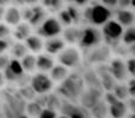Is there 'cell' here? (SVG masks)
Listing matches in <instances>:
<instances>
[{"label":"cell","mask_w":135,"mask_h":118,"mask_svg":"<svg viewBox=\"0 0 135 118\" xmlns=\"http://www.w3.org/2000/svg\"><path fill=\"white\" fill-rule=\"evenodd\" d=\"M11 2V0H0V6H6L7 4H9Z\"/></svg>","instance_id":"47"},{"label":"cell","mask_w":135,"mask_h":118,"mask_svg":"<svg viewBox=\"0 0 135 118\" xmlns=\"http://www.w3.org/2000/svg\"><path fill=\"white\" fill-rule=\"evenodd\" d=\"M20 63L26 73L33 74L35 72H37V54L27 53L20 59Z\"/></svg>","instance_id":"24"},{"label":"cell","mask_w":135,"mask_h":118,"mask_svg":"<svg viewBox=\"0 0 135 118\" xmlns=\"http://www.w3.org/2000/svg\"><path fill=\"white\" fill-rule=\"evenodd\" d=\"M30 85L35 90L37 96L40 95H47L52 92V89L55 86V83L50 78L49 73H43V72H35L31 74Z\"/></svg>","instance_id":"7"},{"label":"cell","mask_w":135,"mask_h":118,"mask_svg":"<svg viewBox=\"0 0 135 118\" xmlns=\"http://www.w3.org/2000/svg\"><path fill=\"white\" fill-rule=\"evenodd\" d=\"M131 6H132V7H134V8H135V0H132V4H131Z\"/></svg>","instance_id":"49"},{"label":"cell","mask_w":135,"mask_h":118,"mask_svg":"<svg viewBox=\"0 0 135 118\" xmlns=\"http://www.w3.org/2000/svg\"><path fill=\"white\" fill-rule=\"evenodd\" d=\"M31 34H32V26L26 21H21L19 25L14 27L12 32V35L16 42H25Z\"/></svg>","instance_id":"18"},{"label":"cell","mask_w":135,"mask_h":118,"mask_svg":"<svg viewBox=\"0 0 135 118\" xmlns=\"http://www.w3.org/2000/svg\"><path fill=\"white\" fill-rule=\"evenodd\" d=\"M129 114L127 102L117 100L109 105V118H126Z\"/></svg>","instance_id":"19"},{"label":"cell","mask_w":135,"mask_h":118,"mask_svg":"<svg viewBox=\"0 0 135 118\" xmlns=\"http://www.w3.org/2000/svg\"><path fill=\"white\" fill-rule=\"evenodd\" d=\"M101 4H103L109 8H114L117 6V0H101Z\"/></svg>","instance_id":"40"},{"label":"cell","mask_w":135,"mask_h":118,"mask_svg":"<svg viewBox=\"0 0 135 118\" xmlns=\"http://www.w3.org/2000/svg\"><path fill=\"white\" fill-rule=\"evenodd\" d=\"M103 44V35L100 28L96 26H86L83 27V32H82L81 40L78 43V49L82 51H89V50L94 49V47L100 46Z\"/></svg>","instance_id":"4"},{"label":"cell","mask_w":135,"mask_h":118,"mask_svg":"<svg viewBox=\"0 0 135 118\" xmlns=\"http://www.w3.org/2000/svg\"><path fill=\"white\" fill-rule=\"evenodd\" d=\"M108 70L114 77V79L117 83H123L128 80V70H127L126 60H123L121 57H116L109 60L108 63Z\"/></svg>","instance_id":"10"},{"label":"cell","mask_w":135,"mask_h":118,"mask_svg":"<svg viewBox=\"0 0 135 118\" xmlns=\"http://www.w3.org/2000/svg\"><path fill=\"white\" fill-rule=\"evenodd\" d=\"M127 86H128L129 98H135V78H131L127 80Z\"/></svg>","instance_id":"38"},{"label":"cell","mask_w":135,"mask_h":118,"mask_svg":"<svg viewBox=\"0 0 135 118\" xmlns=\"http://www.w3.org/2000/svg\"><path fill=\"white\" fill-rule=\"evenodd\" d=\"M127 70H128V74L132 76V78H135V58H131L126 60Z\"/></svg>","instance_id":"35"},{"label":"cell","mask_w":135,"mask_h":118,"mask_svg":"<svg viewBox=\"0 0 135 118\" xmlns=\"http://www.w3.org/2000/svg\"><path fill=\"white\" fill-rule=\"evenodd\" d=\"M122 44L126 46H131L135 44V26L124 28L123 35H122Z\"/></svg>","instance_id":"28"},{"label":"cell","mask_w":135,"mask_h":118,"mask_svg":"<svg viewBox=\"0 0 135 118\" xmlns=\"http://www.w3.org/2000/svg\"><path fill=\"white\" fill-rule=\"evenodd\" d=\"M116 21L123 28L131 27L135 24V13L128 8H120L116 11Z\"/></svg>","instance_id":"17"},{"label":"cell","mask_w":135,"mask_h":118,"mask_svg":"<svg viewBox=\"0 0 135 118\" xmlns=\"http://www.w3.org/2000/svg\"><path fill=\"white\" fill-rule=\"evenodd\" d=\"M9 53H11L12 58L21 59L27 53H30V52H28L27 47H26V45L24 42H14V43H12V45H11Z\"/></svg>","instance_id":"25"},{"label":"cell","mask_w":135,"mask_h":118,"mask_svg":"<svg viewBox=\"0 0 135 118\" xmlns=\"http://www.w3.org/2000/svg\"><path fill=\"white\" fill-rule=\"evenodd\" d=\"M57 61H58V64L64 65L69 70L77 69L83 63V54L81 53V50L78 47L70 45V46H66L57 56Z\"/></svg>","instance_id":"6"},{"label":"cell","mask_w":135,"mask_h":118,"mask_svg":"<svg viewBox=\"0 0 135 118\" xmlns=\"http://www.w3.org/2000/svg\"><path fill=\"white\" fill-rule=\"evenodd\" d=\"M9 60H11V58H9L8 54H6V53L0 54V71H4L8 66Z\"/></svg>","instance_id":"37"},{"label":"cell","mask_w":135,"mask_h":118,"mask_svg":"<svg viewBox=\"0 0 135 118\" xmlns=\"http://www.w3.org/2000/svg\"><path fill=\"white\" fill-rule=\"evenodd\" d=\"M104 96V91L102 89H96V88H85L83 93L79 97L78 103L84 106L85 109L90 110L94 105H96L100 100L103 99Z\"/></svg>","instance_id":"11"},{"label":"cell","mask_w":135,"mask_h":118,"mask_svg":"<svg viewBox=\"0 0 135 118\" xmlns=\"http://www.w3.org/2000/svg\"><path fill=\"white\" fill-rule=\"evenodd\" d=\"M20 13H21V19H23V21L28 23V21L31 20V18H32V6L25 5L24 7H21Z\"/></svg>","instance_id":"33"},{"label":"cell","mask_w":135,"mask_h":118,"mask_svg":"<svg viewBox=\"0 0 135 118\" xmlns=\"http://www.w3.org/2000/svg\"><path fill=\"white\" fill-rule=\"evenodd\" d=\"M5 9H6V7H4V6H0V21H1L2 19H4Z\"/></svg>","instance_id":"46"},{"label":"cell","mask_w":135,"mask_h":118,"mask_svg":"<svg viewBox=\"0 0 135 118\" xmlns=\"http://www.w3.org/2000/svg\"><path fill=\"white\" fill-rule=\"evenodd\" d=\"M113 92L115 93L117 98L120 100L127 102L129 99V92H128V86H127V81L126 83H116L115 88L113 89Z\"/></svg>","instance_id":"27"},{"label":"cell","mask_w":135,"mask_h":118,"mask_svg":"<svg viewBox=\"0 0 135 118\" xmlns=\"http://www.w3.org/2000/svg\"><path fill=\"white\" fill-rule=\"evenodd\" d=\"M46 11H45V7L42 5H33L32 6V18L28 21L31 26H35L38 27L39 25H42L43 21L46 19Z\"/></svg>","instance_id":"21"},{"label":"cell","mask_w":135,"mask_h":118,"mask_svg":"<svg viewBox=\"0 0 135 118\" xmlns=\"http://www.w3.org/2000/svg\"><path fill=\"white\" fill-rule=\"evenodd\" d=\"M59 114L69 118H93L90 115V111L84 106H82L79 103H74L65 99H63V102H62Z\"/></svg>","instance_id":"9"},{"label":"cell","mask_w":135,"mask_h":118,"mask_svg":"<svg viewBox=\"0 0 135 118\" xmlns=\"http://www.w3.org/2000/svg\"><path fill=\"white\" fill-rule=\"evenodd\" d=\"M11 45L12 43L9 39H0V54H4L7 51H9Z\"/></svg>","instance_id":"36"},{"label":"cell","mask_w":135,"mask_h":118,"mask_svg":"<svg viewBox=\"0 0 135 118\" xmlns=\"http://www.w3.org/2000/svg\"><path fill=\"white\" fill-rule=\"evenodd\" d=\"M127 52H128V56H131V58H135V44L127 46Z\"/></svg>","instance_id":"42"},{"label":"cell","mask_w":135,"mask_h":118,"mask_svg":"<svg viewBox=\"0 0 135 118\" xmlns=\"http://www.w3.org/2000/svg\"><path fill=\"white\" fill-rule=\"evenodd\" d=\"M24 43L30 53L39 54L44 51V39L38 34H31Z\"/></svg>","instance_id":"16"},{"label":"cell","mask_w":135,"mask_h":118,"mask_svg":"<svg viewBox=\"0 0 135 118\" xmlns=\"http://www.w3.org/2000/svg\"><path fill=\"white\" fill-rule=\"evenodd\" d=\"M112 9L109 7L104 6L103 4H95L93 6H89L84 9L83 19L91 26H103L105 23L112 19Z\"/></svg>","instance_id":"2"},{"label":"cell","mask_w":135,"mask_h":118,"mask_svg":"<svg viewBox=\"0 0 135 118\" xmlns=\"http://www.w3.org/2000/svg\"><path fill=\"white\" fill-rule=\"evenodd\" d=\"M110 57H112V49L103 43L100 46L94 47V49L84 52L83 60L89 66L90 65L98 66V65L102 64H108L110 60Z\"/></svg>","instance_id":"5"},{"label":"cell","mask_w":135,"mask_h":118,"mask_svg":"<svg viewBox=\"0 0 135 118\" xmlns=\"http://www.w3.org/2000/svg\"><path fill=\"white\" fill-rule=\"evenodd\" d=\"M89 2V0H74V4L78 5V6H84Z\"/></svg>","instance_id":"43"},{"label":"cell","mask_w":135,"mask_h":118,"mask_svg":"<svg viewBox=\"0 0 135 118\" xmlns=\"http://www.w3.org/2000/svg\"><path fill=\"white\" fill-rule=\"evenodd\" d=\"M66 9H68V12H69V14L71 16L72 21H74L75 25H76V24H78V21L81 20V18H83V16L79 13V11L77 9V7L72 6V5H69V6L66 7Z\"/></svg>","instance_id":"31"},{"label":"cell","mask_w":135,"mask_h":118,"mask_svg":"<svg viewBox=\"0 0 135 118\" xmlns=\"http://www.w3.org/2000/svg\"><path fill=\"white\" fill-rule=\"evenodd\" d=\"M70 70L65 67L64 65L62 64H56L54 66V69L51 70V71L49 72V76L50 78L52 79V81H54L55 84H61L62 81H64L68 77L70 76Z\"/></svg>","instance_id":"20"},{"label":"cell","mask_w":135,"mask_h":118,"mask_svg":"<svg viewBox=\"0 0 135 118\" xmlns=\"http://www.w3.org/2000/svg\"><path fill=\"white\" fill-rule=\"evenodd\" d=\"M55 65H56V61H55L54 56L46 53V52L37 54V72L49 73L54 69Z\"/></svg>","instance_id":"14"},{"label":"cell","mask_w":135,"mask_h":118,"mask_svg":"<svg viewBox=\"0 0 135 118\" xmlns=\"http://www.w3.org/2000/svg\"><path fill=\"white\" fill-rule=\"evenodd\" d=\"M12 34V30L6 23L0 21V39H9Z\"/></svg>","instance_id":"32"},{"label":"cell","mask_w":135,"mask_h":118,"mask_svg":"<svg viewBox=\"0 0 135 118\" xmlns=\"http://www.w3.org/2000/svg\"><path fill=\"white\" fill-rule=\"evenodd\" d=\"M64 0H42V6L49 8L51 11H61L63 9Z\"/></svg>","instance_id":"29"},{"label":"cell","mask_w":135,"mask_h":118,"mask_svg":"<svg viewBox=\"0 0 135 118\" xmlns=\"http://www.w3.org/2000/svg\"><path fill=\"white\" fill-rule=\"evenodd\" d=\"M66 47L65 40L62 37H55L44 39V51L51 56H58L62 51Z\"/></svg>","instance_id":"12"},{"label":"cell","mask_w":135,"mask_h":118,"mask_svg":"<svg viewBox=\"0 0 135 118\" xmlns=\"http://www.w3.org/2000/svg\"><path fill=\"white\" fill-rule=\"evenodd\" d=\"M38 1H39V0H24L25 5H28V6H33V5H36Z\"/></svg>","instance_id":"44"},{"label":"cell","mask_w":135,"mask_h":118,"mask_svg":"<svg viewBox=\"0 0 135 118\" xmlns=\"http://www.w3.org/2000/svg\"><path fill=\"white\" fill-rule=\"evenodd\" d=\"M65 2H69V4H71V2H74V0H64Z\"/></svg>","instance_id":"50"},{"label":"cell","mask_w":135,"mask_h":118,"mask_svg":"<svg viewBox=\"0 0 135 118\" xmlns=\"http://www.w3.org/2000/svg\"><path fill=\"white\" fill-rule=\"evenodd\" d=\"M37 28V34L40 35L44 39H49V38L59 37L63 32V26L59 23V20L54 17H47L42 25H39Z\"/></svg>","instance_id":"8"},{"label":"cell","mask_w":135,"mask_h":118,"mask_svg":"<svg viewBox=\"0 0 135 118\" xmlns=\"http://www.w3.org/2000/svg\"><path fill=\"white\" fill-rule=\"evenodd\" d=\"M132 4V0H117V6L120 8H128Z\"/></svg>","instance_id":"41"},{"label":"cell","mask_w":135,"mask_h":118,"mask_svg":"<svg viewBox=\"0 0 135 118\" xmlns=\"http://www.w3.org/2000/svg\"><path fill=\"white\" fill-rule=\"evenodd\" d=\"M89 111L93 118H109V105L105 103L104 99L100 100Z\"/></svg>","instance_id":"23"},{"label":"cell","mask_w":135,"mask_h":118,"mask_svg":"<svg viewBox=\"0 0 135 118\" xmlns=\"http://www.w3.org/2000/svg\"><path fill=\"white\" fill-rule=\"evenodd\" d=\"M84 89H85V83H84L83 76L78 72H72L65 80L58 84L56 93L65 100L78 103Z\"/></svg>","instance_id":"1"},{"label":"cell","mask_w":135,"mask_h":118,"mask_svg":"<svg viewBox=\"0 0 135 118\" xmlns=\"http://www.w3.org/2000/svg\"><path fill=\"white\" fill-rule=\"evenodd\" d=\"M129 118H135V115H129Z\"/></svg>","instance_id":"51"},{"label":"cell","mask_w":135,"mask_h":118,"mask_svg":"<svg viewBox=\"0 0 135 118\" xmlns=\"http://www.w3.org/2000/svg\"><path fill=\"white\" fill-rule=\"evenodd\" d=\"M127 105H128V110L131 115H135V98H129L127 100Z\"/></svg>","instance_id":"39"},{"label":"cell","mask_w":135,"mask_h":118,"mask_svg":"<svg viewBox=\"0 0 135 118\" xmlns=\"http://www.w3.org/2000/svg\"><path fill=\"white\" fill-rule=\"evenodd\" d=\"M58 111H55L51 109H43V111L40 112V115L38 116V118H58Z\"/></svg>","instance_id":"34"},{"label":"cell","mask_w":135,"mask_h":118,"mask_svg":"<svg viewBox=\"0 0 135 118\" xmlns=\"http://www.w3.org/2000/svg\"><path fill=\"white\" fill-rule=\"evenodd\" d=\"M123 31L124 28L116 20L110 19L101 28V32H102V35H103V43L105 45H108L112 50L115 49L116 46L122 44Z\"/></svg>","instance_id":"3"},{"label":"cell","mask_w":135,"mask_h":118,"mask_svg":"<svg viewBox=\"0 0 135 118\" xmlns=\"http://www.w3.org/2000/svg\"><path fill=\"white\" fill-rule=\"evenodd\" d=\"M82 32H83V28L78 27L76 25H71L68 26V27L63 28V32H62V38L65 40L66 44L69 45H78L79 40L82 37Z\"/></svg>","instance_id":"13"},{"label":"cell","mask_w":135,"mask_h":118,"mask_svg":"<svg viewBox=\"0 0 135 118\" xmlns=\"http://www.w3.org/2000/svg\"><path fill=\"white\" fill-rule=\"evenodd\" d=\"M5 81H6V79H5L4 72H2V71H0V88H1V86H4Z\"/></svg>","instance_id":"45"},{"label":"cell","mask_w":135,"mask_h":118,"mask_svg":"<svg viewBox=\"0 0 135 118\" xmlns=\"http://www.w3.org/2000/svg\"><path fill=\"white\" fill-rule=\"evenodd\" d=\"M4 23H6L8 26H14L23 21L21 19V13H20V8L16 6H8L5 9V14H4Z\"/></svg>","instance_id":"15"},{"label":"cell","mask_w":135,"mask_h":118,"mask_svg":"<svg viewBox=\"0 0 135 118\" xmlns=\"http://www.w3.org/2000/svg\"><path fill=\"white\" fill-rule=\"evenodd\" d=\"M58 118H69V117H66V116H64V115L59 114V115H58Z\"/></svg>","instance_id":"48"},{"label":"cell","mask_w":135,"mask_h":118,"mask_svg":"<svg viewBox=\"0 0 135 118\" xmlns=\"http://www.w3.org/2000/svg\"><path fill=\"white\" fill-rule=\"evenodd\" d=\"M44 107L37 102V100H31V102L26 103V107H25V114L28 117H37L40 115V112L43 111Z\"/></svg>","instance_id":"26"},{"label":"cell","mask_w":135,"mask_h":118,"mask_svg":"<svg viewBox=\"0 0 135 118\" xmlns=\"http://www.w3.org/2000/svg\"><path fill=\"white\" fill-rule=\"evenodd\" d=\"M85 83V88H96V89H102V84H101V79L98 77L96 70L89 69L86 70V72L82 73ZM103 90V89H102Z\"/></svg>","instance_id":"22"},{"label":"cell","mask_w":135,"mask_h":118,"mask_svg":"<svg viewBox=\"0 0 135 118\" xmlns=\"http://www.w3.org/2000/svg\"><path fill=\"white\" fill-rule=\"evenodd\" d=\"M58 20L59 23L62 24L63 27H68V26H71L74 25V21H72V18L71 16L69 14L66 8H63L58 12Z\"/></svg>","instance_id":"30"}]
</instances>
